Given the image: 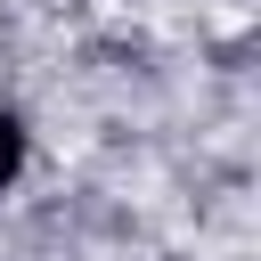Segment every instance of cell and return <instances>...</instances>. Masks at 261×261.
<instances>
[{"mask_svg":"<svg viewBox=\"0 0 261 261\" xmlns=\"http://www.w3.org/2000/svg\"><path fill=\"white\" fill-rule=\"evenodd\" d=\"M16 163H24V130H16V114H0V188L16 179Z\"/></svg>","mask_w":261,"mask_h":261,"instance_id":"cell-1","label":"cell"}]
</instances>
